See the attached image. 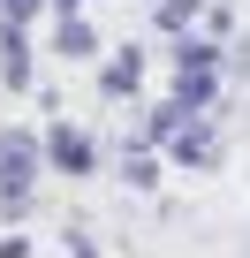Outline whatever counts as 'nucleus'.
Here are the masks:
<instances>
[{"mask_svg": "<svg viewBox=\"0 0 250 258\" xmlns=\"http://www.w3.org/2000/svg\"><path fill=\"white\" fill-rule=\"evenodd\" d=\"M31 175H38V145L23 137V129H8V137H0V205H23Z\"/></svg>", "mask_w": 250, "mask_h": 258, "instance_id": "nucleus-1", "label": "nucleus"}, {"mask_svg": "<svg viewBox=\"0 0 250 258\" xmlns=\"http://www.w3.org/2000/svg\"><path fill=\"white\" fill-rule=\"evenodd\" d=\"M190 8H197V0H159V23H167V31H182V23H190Z\"/></svg>", "mask_w": 250, "mask_h": 258, "instance_id": "nucleus-7", "label": "nucleus"}, {"mask_svg": "<svg viewBox=\"0 0 250 258\" xmlns=\"http://www.w3.org/2000/svg\"><path fill=\"white\" fill-rule=\"evenodd\" d=\"M46 160H53L61 175H91V137H76V129H53V137H46Z\"/></svg>", "mask_w": 250, "mask_h": 258, "instance_id": "nucleus-2", "label": "nucleus"}, {"mask_svg": "<svg viewBox=\"0 0 250 258\" xmlns=\"http://www.w3.org/2000/svg\"><path fill=\"white\" fill-rule=\"evenodd\" d=\"M205 99H212V69H182V84H175V106H190V114H197Z\"/></svg>", "mask_w": 250, "mask_h": 258, "instance_id": "nucleus-4", "label": "nucleus"}, {"mask_svg": "<svg viewBox=\"0 0 250 258\" xmlns=\"http://www.w3.org/2000/svg\"><path fill=\"white\" fill-rule=\"evenodd\" d=\"M0 76H8V91L31 84V53H23V31L16 23H0Z\"/></svg>", "mask_w": 250, "mask_h": 258, "instance_id": "nucleus-3", "label": "nucleus"}, {"mask_svg": "<svg viewBox=\"0 0 250 258\" xmlns=\"http://www.w3.org/2000/svg\"><path fill=\"white\" fill-rule=\"evenodd\" d=\"M31 8H46V0H0V23H23Z\"/></svg>", "mask_w": 250, "mask_h": 258, "instance_id": "nucleus-8", "label": "nucleus"}, {"mask_svg": "<svg viewBox=\"0 0 250 258\" xmlns=\"http://www.w3.org/2000/svg\"><path fill=\"white\" fill-rule=\"evenodd\" d=\"M137 76H144V61H137V53H121V61H106V76H99V84H106V91H129Z\"/></svg>", "mask_w": 250, "mask_h": 258, "instance_id": "nucleus-6", "label": "nucleus"}, {"mask_svg": "<svg viewBox=\"0 0 250 258\" xmlns=\"http://www.w3.org/2000/svg\"><path fill=\"white\" fill-rule=\"evenodd\" d=\"M61 53H68V61L91 53V23H84V16H61Z\"/></svg>", "mask_w": 250, "mask_h": 258, "instance_id": "nucleus-5", "label": "nucleus"}]
</instances>
